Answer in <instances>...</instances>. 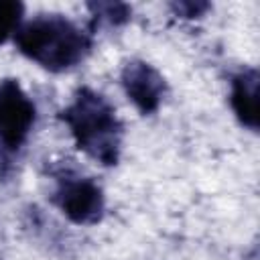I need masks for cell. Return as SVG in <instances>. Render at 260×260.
Listing matches in <instances>:
<instances>
[{"label": "cell", "instance_id": "1", "mask_svg": "<svg viewBox=\"0 0 260 260\" xmlns=\"http://www.w3.org/2000/svg\"><path fill=\"white\" fill-rule=\"evenodd\" d=\"M59 120L69 128L75 146L102 167H114L120 160L124 124L110 100L81 85L75 89L71 102L59 112Z\"/></svg>", "mask_w": 260, "mask_h": 260}, {"label": "cell", "instance_id": "2", "mask_svg": "<svg viewBox=\"0 0 260 260\" xmlns=\"http://www.w3.org/2000/svg\"><path fill=\"white\" fill-rule=\"evenodd\" d=\"M14 45L43 69L61 73L91 53L93 35L63 14H37L14 32Z\"/></svg>", "mask_w": 260, "mask_h": 260}, {"label": "cell", "instance_id": "3", "mask_svg": "<svg viewBox=\"0 0 260 260\" xmlns=\"http://www.w3.org/2000/svg\"><path fill=\"white\" fill-rule=\"evenodd\" d=\"M55 189L51 203L75 225H93L106 213V197L102 187L73 165L61 162L51 167Z\"/></svg>", "mask_w": 260, "mask_h": 260}, {"label": "cell", "instance_id": "4", "mask_svg": "<svg viewBox=\"0 0 260 260\" xmlns=\"http://www.w3.org/2000/svg\"><path fill=\"white\" fill-rule=\"evenodd\" d=\"M37 120V106L18 79L0 81V177H8L12 158L24 148Z\"/></svg>", "mask_w": 260, "mask_h": 260}, {"label": "cell", "instance_id": "5", "mask_svg": "<svg viewBox=\"0 0 260 260\" xmlns=\"http://www.w3.org/2000/svg\"><path fill=\"white\" fill-rule=\"evenodd\" d=\"M120 83L128 100L142 116L154 114L167 95L165 77L158 73L156 67H152L142 59H130L124 63L120 73Z\"/></svg>", "mask_w": 260, "mask_h": 260}, {"label": "cell", "instance_id": "6", "mask_svg": "<svg viewBox=\"0 0 260 260\" xmlns=\"http://www.w3.org/2000/svg\"><path fill=\"white\" fill-rule=\"evenodd\" d=\"M258 83L256 67H240L230 77V106L240 124L252 132L258 130Z\"/></svg>", "mask_w": 260, "mask_h": 260}, {"label": "cell", "instance_id": "7", "mask_svg": "<svg viewBox=\"0 0 260 260\" xmlns=\"http://www.w3.org/2000/svg\"><path fill=\"white\" fill-rule=\"evenodd\" d=\"M89 10V26L87 30L93 35L102 24L106 26H122L132 18V8L126 2H87Z\"/></svg>", "mask_w": 260, "mask_h": 260}, {"label": "cell", "instance_id": "8", "mask_svg": "<svg viewBox=\"0 0 260 260\" xmlns=\"http://www.w3.org/2000/svg\"><path fill=\"white\" fill-rule=\"evenodd\" d=\"M24 4L18 0H0V45L6 43L20 28Z\"/></svg>", "mask_w": 260, "mask_h": 260}, {"label": "cell", "instance_id": "9", "mask_svg": "<svg viewBox=\"0 0 260 260\" xmlns=\"http://www.w3.org/2000/svg\"><path fill=\"white\" fill-rule=\"evenodd\" d=\"M169 8L179 18L195 20V18L205 16V12L211 10V4L209 2H201V0H195V2L193 0H179V2H171Z\"/></svg>", "mask_w": 260, "mask_h": 260}]
</instances>
